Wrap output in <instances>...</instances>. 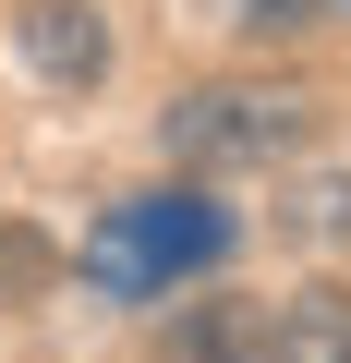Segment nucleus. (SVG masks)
<instances>
[{
  "label": "nucleus",
  "mask_w": 351,
  "mask_h": 363,
  "mask_svg": "<svg viewBox=\"0 0 351 363\" xmlns=\"http://www.w3.org/2000/svg\"><path fill=\"white\" fill-rule=\"evenodd\" d=\"M303 133H315V97L279 85V73H206V85H182V97L157 109L169 169H194V182H218V169H279V157H303Z\"/></svg>",
  "instance_id": "1"
},
{
  "label": "nucleus",
  "mask_w": 351,
  "mask_h": 363,
  "mask_svg": "<svg viewBox=\"0 0 351 363\" xmlns=\"http://www.w3.org/2000/svg\"><path fill=\"white\" fill-rule=\"evenodd\" d=\"M13 49H25L37 85H109V61H121V37H109L97 0H25V13H13Z\"/></svg>",
  "instance_id": "3"
},
{
  "label": "nucleus",
  "mask_w": 351,
  "mask_h": 363,
  "mask_svg": "<svg viewBox=\"0 0 351 363\" xmlns=\"http://www.w3.org/2000/svg\"><path fill=\"white\" fill-rule=\"evenodd\" d=\"M145 363H267V303H230V291L169 303L157 339H145Z\"/></svg>",
  "instance_id": "4"
},
{
  "label": "nucleus",
  "mask_w": 351,
  "mask_h": 363,
  "mask_svg": "<svg viewBox=\"0 0 351 363\" xmlns=\"http://www.w3.org/2000/svg\"><path fill=\"white\" fill-rule=\"evenodd\" d=\"M61 291V242L37 218H0V303H49Z\"/></svg>",
  "instance_id": "6"
},
{
  "label": "nucleus",
  "mask_w": 351,
  "mask_h": 363,
  "mask_svg": "<svg viewBox=\"0 0 351 363\" xmlns=\"http://www.w3.org/2000/svg\"><path fill=\"white\" fill-rule=\"evenodd\" d=\"M267 363H351V291H279L267 303Z\"/></svg>",
  "instance_id": "5"
},
{
  "label": "nucleus",
  "mask_w": 351,
  "mask_h": 363,
  "mask_svg": "<svg viewBox=\"0 0 351 363\" xmlns=\"http://www.w3.org/2000/svg\"><path fill=\"white\" fill-rule=\"evenodd\" d=\"M230 255V218L194 194V182H169V194H133V206H109V230H97V279L109 291H157V279H194V267H218Z\"/></svg>",
  "instance_id": "2"
},
{
  "label": "nucleus",
  "mask_w": 351,
  "mask_h": 363,
  "mask_svg": "<svg viewBox=\"0 0 351 363\" xmlns=\"http://www.w3.org/2000/svg\"><path fill=\"white\" fill-rule=\"evenodd\" d=\"M218 13H230L243 37H303V25L327 13V0H218Z\"/></svg>",
  "instance_id": "8"
},
{
  "label": "nucleus",
  "mask_w": 351,
  "mask_h": 363,
  "mask_svg": "<svg viewBox=\"0 0 351 363\" xmlns=\"http://www.w3.org/2000/svg\"><path fill=\"white\" fill-rule=\"evenodd\" d=\"M291 230H303V242H351V169L291 182Z\"/></svg>",
  "instance_id": "7"
}]
</instances>
